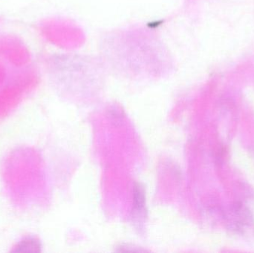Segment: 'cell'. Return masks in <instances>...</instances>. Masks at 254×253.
Here are the masks:
<instances>
[{"label":"cell","mask_w":254,"mask_h":253,"mask_svg":"<svg viewBox=\"0 0 254 253\" xmlns=\"http://www.w3.org/2000/svg\"><path fill=\"white\" fill-rule=\"evenodd\" d=\"M42 251V245L40 241L36 238L28 237L22 239L16 245L13 253H40Z\"/></svg>","instance_id":"cell-3"},{"label":"cell","mask_w":254,"mask_h":253,"mask_svg":"<svg viewBox=\"0 0 254 253\" xmlns=\"http://www.w3.org/2000/svg\"><path fill=\"white\" fill-rule=\"evenodd\" d=\"M133 210L132 218L139 220V224L144 218L146 213V195L143 186L136 184L133 190ZM138 224V225H139Z\"/></svg>","instance_id":"cell-2"},{"label":"cell","mask_w":254,"mask_h":253,"mask_svg":"<svg viewBox=\"0 0 254 253\" xmlns=\"http://www.w3.org/2000/svg\"><path fill=\"white\" fill-rule=\"evenodd\" d=\"M225 218L230 230L236 233H244L254 224L253 215L242 203H233L225 212Z\"/></svg>","instance_id":"cell-1"}]
</instances>
